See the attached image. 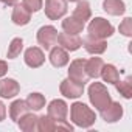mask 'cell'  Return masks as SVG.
<instances>
[{
  "label": "cell",
  "mask_w": 132,
  "mask_h": 132,
  "mask_svg": "<svg viewBox=\"0 0 132 132\" xmlns=\"http://www.w3.org/2000/svg\"><path fill=\"white\" fill-rule=\"evenodd\" d=\"M70 120L75 126L82 127V129H89L95 124L96 113L87 104H84L81 101H75L70 106Z\"/></svg>",
  "instance_id": "cell-1"
},
{
  "label": "cell",
  "mask_w": 132,
  "mask_h": 132,
  "mask_svg": "<svg viewBox=\"0 0 132 132\" xmlns=\"http://www.w3.org/2000/svg\"><path fill=\"white\" fill-rule=\"evenodd\" d=\"M87 93H89V101H90V104L96 109V110H103V109H106L109 104H110V101H112V96H110V93H109V90H107V87L103 84V82H92L90 86H89V90H87Z\"/></svg>",
  "instance_id": "cell-2"
},
{
  "label": "cell",
  "mask_w": 132,
  "mask_h": 132,
  "mask_svg": "<svg viewBox=\"0 0 132 132\" xmlns=\"http://www.w3.org/2000/svg\"><path fill=\"white\" fill-rule=\"evenodd\" d=\"M115 33L113 25L106 20L104 17H95L90 20L89 27H87V36L96 37V39H107Z\"/></svg>",
  "instance_id": "cell-3"
},
{
  "label": "cell",
  "mask_w": 132,
  "mask_h": 132,
  "mask_svg": "<svg viewBox=\"0 0 132 132\" xmlns=\"http://www.w3.org/2000/svg\"><path fill=\"white\" fill-rule=\"evenodd\" d=\"M36 39H37V44L40 45V48L50 50L51 47H54L57 44V30L53 25H44L37 30Z\"/></svg>",
  "instance_id": "cell-4"
},
{
  "label": "cell",
  "mask_w": 132,
  "mask_h": 132,
  "mask_svg": "<svg viewBox=\"0 0 132 132\" xmlns=\"http://www.w3.org/2000/svg\"><path fill=\"white\" fill-rule=\"evenodd\" d=\"M67 0H45V16L50 20H59L67 14Z\"/></svg>",
  "instance_id": "cell-5"
},
{
  "label": "cell",
  "mask_w": 132,
  "mask_h": 132,
  "mask_svg": "<svg viewBox=\"0 0 132 132\" xmlns=\"http://www.w3.org/2000/svg\"><path fill=\"white\" fill-rule=\"evenodd\" d=\"M59 92L61 95H64L65 98H70V100H78L79 96H82L84 93V84L76 82L70 78H65L61 81L59 84Z\"/></svg>",
  "instance_id": "cell-6"
},
{
  "label": "cell",
  "mask_w": 132,
  "mask_h": 132,
  "mask_svg": "<svg viewBox=\"0 0 132 132\" xmlns=\"http://www.w3.org/2000/svg\"><path fill=\"white\" fill-rule=\"evenodd\" d=\"M70 79L76 81V82H81L86 86V82H89V76H87V72H86V59L82 57H78V59H73L70 62V67H69V76Z\"/></svg>",
  "instance_id": "cell-7"
},
{
  "label": "cell",
  "mask_w": 132,
  "mask_h": 132,
  "mask_svg": "<svg viewBox=\"0 0 132 132\" xmlns=\"http://www.w3.org/2000/svg\"><path fill=\"white\" fill-rule=\"evenodd\" d=\"M47 115L51 117L54 121H64L69 115V106L64 100H53L47 106Z\"/></svg>",
  "instance_id": "cell-8"
},
{
  "label": "cell",
  "mask_w": 132,
  "mask_h": 132,
  "mask_svg": "<svg viewBox=\"0 0 132 132\" xmlns=\"http://www.w3.org/2000/svg\"><path fill=\"white\" fill-rule=\"evenodd\" d=\"M23 61L30 69H39L45 62V53L40 47H30L23 53Z\"/></svg>",
  "instance_id": "cell-9"
},
{
  "label": "cell",
  "mask_w": 132,
  "mask_h": 132,
  "mask_svg": "<svg viewBox=\"0 0 132 132\" xmlns=\"http://www.w3.org/2000/svg\"><path fill=\"white\" fill-rule=\"evenodd\" d=\"M57 44L67 51H76L82 47V39L79 34H69V33H59Z\"/></svg>",
  "instance_id": "cell-10"
},
{
  "label": "cell",
  "mask_w": 132,
  "mask_h": 132,
  "mask_svg": "<svg viewBox=\"0 0 132 132\" xmlns=\"http://www.w3.org/2000/svg\"><path fill=\"white\" fill-rule=\"evenodd\" d=\"M48 61L53 67L56 69H62L65 67L69 62H70V57H69V51L64 50L62 47L56 45V47H51L50 48V56H48Z\"/></svg>",
  "instance_id": "cell-11"
},
{
  "label": "cell",
  "mask_w": 132,
  "mask_h": 132,
  "mask_svg": "<svg viewBox=\"0 0 132 132\" xmlns=\"http://www.w3.org/2000/svg\"><path fill=\"white\" fill-rule=\"evenodd\" d=\"M100 113H101V118L106 123H117V121H120L123 118L124 109L118 101H110V104L106 109H103Z\"/></svg>",
  "instance_id": "cell-12"
},
{
  "label": "cell",
  "mask_w": 132,
  "mask_h": 132,
  "mask_svg": "<svg viewBox=\"0 0 132 132\" xmlns=\"http://www.w3.org/2000/svg\"><path fill=\"white\" fill-rule=\"evenodd\" d=\"M20 92V84L14 78H0V96L5 100H11L17 96Z\"/></svg>",
  "instance_id": "cell-13"
},
{
  "label": "cell",
  "mask_w": 132,
  "mask_h": 132,
  "mask_svg": "<svg viewBox=\"0 0 132 132\" xmlns=\"http://www.w3.org/2000/svg\"><path fill=\"white\" fill-rule=\"evenodd\" d=\"M11 20L14 25L17 27H25L31 22V11L27 10L22 3H16L13 8V14H11Z\"/></svg>",
  "instance_id": "cell-14"
},
{
  "label": "cell",
  "mask_w": 132,
  "mask_h": 132,
  "mask_svg": "<svg viewBox=\"0 0 132 132\" xmlns=\"http://www.w3.org/2000/svg\"><path fill=\"white\" fill-rule=\"evenodd\" d=\"M82 45L86 48L87 53L90 54H103L106 50H107V42L106 39H96V37H92V36H87L86 39H82Z\"/></svg>",
  "instance_id": "cell-15"
},
{
  "label": "cell",
  "mask_w": 132,
  "mask_h": 132,
  "mask_svg": "<svg viewBox=\"0 0 132 132\" xmlns=\"http://www.w3.org/2000/svg\"><path fill=\"white\" fill-rule=\"evenodd\" d=\"M61 27H62L64 33H69V34H79V33L84 31L86 23L81 22L79 19L73 17V16H69V17H65V19L62 20Z\"/></svg>",
  "instance_id": "cell-16"
},
{
  "label": "cell",
  "mask_w": 132,
  "mask_h": 132,
  "mask_svg": "<svg viewBox=\"0 0 132 132\" xmlns=\"http://www.w3.org/2000/svg\"><path fill=\"white\" fill-rule=\"evenodd\" d=\"M27 112H30V107H28L27 101H23V100H14L10 104V118L14 123H17Z\"/></svg>",
  "instance_id": "cell-17"
},
{
  "label": "cell",
  "mask_w": 132,
  "mask_h": 132,
  "mask_svg": "<svg viewBox=\"0 0 132 132\" xmlns=\"http://www.w3.org/2000/svg\"><path fill=\"white\" fill-rule=\"evenodd\" d=\"M103 10L109 16H123L126 13V3L123 0H104Z\"/></svg>",
  "instance_id": "cell-18"
},
{
  "label": "cell",
  "mask_w": 132,
  "mask_h": 132,
  "mask_svg": "<svg viewBox=\"0 0 132 132\" xmlns=\"http://www.w3.org/2000/svg\"><path fill=\"white\" fill-rule=\"evenodd\" d=\"M73 17L79 19L81 22H87L92 19V8H90V3L87 2V0H79V2H76V8L73 10Z\"/></svg>",
  "instance_id": "cell-19"
},
{
  "label": "cell",
  "mask_w": 132,
  "mask_h": 132,
  "mask_svg": "<svg viewBox=\"0 0 132 132\" xmlns=\"http://www.w3.org/2000/svg\"><path fill=\"white\" fill-rule=\"evenodd\" d=\"M100 76L107 84H117L120 81V72H118V69L115 67L113 64H104L103 69H101Z\"/></svg>",
  "instance_id": "cell-20"
},
{
  "label": "cell",
  "mask_w": 132,
  "mask_h": 132,
  "mask_svg": "<svg viewBox=\"0 0 132 132\" xmlns=\"http://www.w3.org/2000/svg\"><path fill=\"white\" fill-rule=\"evenodd\" d=\"M17 126L23 132H34V130H37V115H34L33 112H27L17 121Z\"/></svg>",
  "instance_id": "cell-21"
},
{
  "label": "cell",
  "mask_w": 132,
  "mask_h": 132,
  "mask_svg": "<svg viewBox=\"0 0 132 132\" xmlns=\"http://www.w3.org/2000/svg\"><path fill=\"white\" fill-rule=\"evenodd\" d=\"M104 65V61L101 57H90L86 61V72H87V76L92 78V79H96L100 78V73H101V69Z\"/></svg>",
  "instance_id": "cell-22"
},
{
  "label": "cell",
  "mask_w": 132,
  "mask_h": 132,
  "mask_svg": "<svg viewBox=\"0 0 132 132\" xmlns=\"http://www.w3.org/2000/svg\"><path fill=\"white\" fill-rule=\"evenodd\" d=\"M25 101H27V104H28V107H30L31 112H39L40 109L45 107V96L42 93H39V92L30 93Z\"/></svg>",
  "instance_id": "cell-23"
},
{
  "label": "cell",
  "mask_w": 132,
  "mask_h": 132,
  "mask_svg": "<svg viewBox=\"0 0 132 132\" xmlns=\"http://www.w3.org/2000/svg\"><path fill=\"white\" fill-rule=\"evenodd\" d=\"M22 50H23V40H22V37H14L10 42V45H8L6 57L8 59H16L17 56H20Z\"/></svg>",
  "instance_id": "cell-24"
},
{
  "label": "cell",
  "mask_w": 132,
  "mask_h": 132,
  "mask_svg": "<svg viewBox=\"0 0 132 132\" xmlns=\"http://www.w3.org/2000/svg\"><path fill=\"white\" fill-rule=\"evenodd\" d=\"M115 87H117V92L123 96V98H126V100H130L132 98V78L130 76H127L124 81H118L117 84H113Z\"/></svg>",
  "instance_id": "cell-25"
},
{
  "label": "cell",
  "mask_w": 132,
  "mask_h": 132,
  "mask_svg": "<svg viewBox=\"0 0 132 132\" xmlns=\"http://www.w3.org/2000/svg\"><path fill=\"white\" fill-rule=\"evenodd\" d=\"M37 130L54 132L56 130V121L48 115H40V117H37Z\"/></svg>",
  "instance_id": "cell-26"
},
{
  "label": "cell",
  "mask_w": 132,
  "mask_h": 132,
  "mask_svg": "<svg viewBox=\"0 0 132 132\" xmlns=\"http://www.w3.org/2000/svg\"><path fill=\"white\" fill-rule=\"evenodd\" d=\"M120 33L126 37H132V17H124L118 27Z\"/></svg>",
  "instance_id": "cell-27"
},
{
  "label": "cell",
  "mask_w": 132,
  "mask_h": 132,
  "mask_svg": "<svg viewBox=\"0 0 132 132\" xmlns=\"http://www.w3.org/2000/svg\"><path fill=\"white\" fill-rule=\"evenodd\" d=\"M22 5L31 13H37L44 6V0H22Z\"/></svg>",
  "instance_id": "cell-28"
},
{
  "label": "cell",
  "mask_w": 132,
  "mask_h": 132,
  "mask_svg": "<svg viewBox=\"0 0 132 132\" xmlns=\"http://www.w3.org/2000/svg\"><path fill=\"white\" fill-rule=\"evenodd\" d=\"M8 73V64L5 61H0V78H3Z\"/></svg>",
  "instance_id": "cell-29"
},
{
  "label": "cell",
  "mask_w": 132,
  "mask_h": 132,
  "mask_svg": "<svg viewBox=\"0 0 132 132\" xmlns=\"http://www.w3.org/2000/svg\"><path fill=\"white\" fill-rule=\"evenodd\" d=\"M6 118V106L3 104V101H0V123Z\"/></svg>",
  "instance_id": "cell-30"
},
{
  "label": "cell",
  "mask_w": 132,
  "mask_h": 132,
  "mask_svg": "<svg viewBox=\"0 0 132 132\" xmlns=\"http://www.w3.org/2000/svg\"><path fill=\"white\" fill-rule=\"evenodd\" d=\"M17 2H19V0H0V3H3L6 6H14Z\"/></svg>",
  "instance_id": "cell-31"
},
{
  "label": "cell",
  "mask_w": 132,
  "mask_h": 132,
  "mask_svg": "<svg viewBox=\"0 0 132 132\" xmlns=\"http://www.w3.org/2000/svg\"><path fill=\"white\" fill-rule=\"evenodd\" d=\"M67 2H70V3H76V2H79V0H67Z\"/></svg>",
  "instance_id": "cell-32"
}]
</instances>
